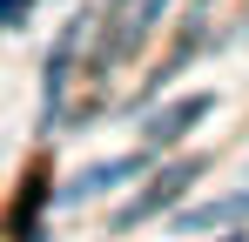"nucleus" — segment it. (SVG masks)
Returning <instances> with one entry per match:
<instances>
[{
  "label": "nucleus",
  "mask_w": 249,
  "mask_h": 242,
  "mask_svg": "<svg viewBox=\"0 0 249 242\" xmlns=\"http://www.w3.org/2000/svg\"><path fill=\"white\" fill-rule=\"evenodd\" d=\"M209 161L196 155V161H168L162 175H155V182H148V189H142V195L128 202L122 215H115V236H128V229H142V222H148V215H168V208H175V202L189 195V189H196V175H202Z\"/></svg>",
  "instance_id": "obj_1"
},
{
  "label": "nucleus",
  "mask_w": 249,
  "mask_h": 242,
  "mask_svg": "<svg viewBox=\"0 0 249 242\" xmlns=\"http://www.w3.org/2000/svg\"><path fill=\"white\" fill-rule=\"evenodd\" d=\"M215 108V94H182V101H168V108H155L148 115V128H142V148L155 155V148H175L182 135H196V121Z\"/></svg>",
  "instance_id": "obj_2"
},
{
  "label": "nucleus",
  "mask_w": 249,
  "mask_h": 242,
  "mask_svg": "<svg viewBox=\"0 0 249 242\" xmlns=\"http://www.w3.org/2000/svg\"><path fill=\"white\" fill-rule=\"evenodd\" d=\"M229 222H249V189H229V195L196 202V208H175V236H209V229H229Z\"/></svg>",
  "instance_id": "obj_3"
},
{
  "label": "nucleus",
  "mask_w": 249,
  "mask_h": 242,
  "mask_svg": "<svg viewBox=\"0 0 249 242\" xmlns=\"http://www.w3.org/2000/svg\"><path fill=\"white\" fill-rule=\"evenodd\" d=\"M135 175H148V148H135V155H115V161H94V168H88V175H74L61 195H68V202H88V195H108V189L135 182Z\"/></svg>",
  "instance_id": "obj_4"
},
{
  "label": "nucleus",
  "mask_w": 249,
  "mask_h": 242,
  "mask_svg": "<svg viewBox=\"0 0 249 242\" xmlns=\"http://www.w3.org/2000/svg\"><path fill=\"white\" fill-rule=\"evenodd\" d=\"M74 40H81V20L54 40V54H47V108H61V87H68V68H74Z\"/></svg>",
  "instance_id": "obj_5"
},
{
  "label": "nucleus",
  "mask_w": 249,
  "mask_h": 242,
  "mask_svg": "<svg viewBox=\"0 0 249 242\" xmlns=\"http://www.w3.org/2000/svg\"><path fill=\"white\" fill-rule=\"evenodd\" d=\"M168 7H175V0H142V7H135V14H128V40H142V34H155V20H162Z\"/></svg>",
  "instance_id": "obj_6"
},
{
  "label": "nucleus",
  "mask_w": 249,
  "mask_h": 242,
  "mask_svg": "<svg viewBox=\"0 0 249 242\" xmlns=\"http://www.w3.org/2000/svg\"><path fill=\"white\" fill-rule=\"evenodd\" d=\"M20 7H34V0H0V34H7V27L20 20Z\"/></svg>",
  "instance_id": "obj_7"
},
{
  "label": "nucleus",
  "mask_w": 249,
  "mask_h": 242,
  "mask_svg": "<svg viewBox=\"0 0 249 242\" xmlns=\"http://www.w3.org/2000/svg\"><path fill=\"white\" fill-rule=\"evenodd\" d=\"M108 7H115V14H122V7H135V0H108Z\"/></svg>",
  "instance_id": "obj_8"
},
{
  "label": "nucleus",
  "mask_w": 249,
  "mask_h": 242,
  "mask_svg": "<svg viewBox=\"0 0 249 242\" xmlns=\"http://www.w3.org/2000/svg\"><path fill=\"white\" fill-rule=\"evenodd\" d=\"M229 242H249V229H236V236H229Z\"/></svg>",
  "instance_id": "obj_9"
}]
</instances>
